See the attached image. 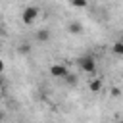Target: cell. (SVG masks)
I'll return each mask as SVG.
<instances>
[{
	"label": "cell",
	"mask_w": 123,
	"mask_h": 123,
	"mask_svg": "<svg viewBox=\"0 0 123 123\" xmlns=\"http://www.w3.org/2000/svg\"><path fill=\"white\" fill-rule=\"evenodd\" d=\"M63 81H67V83H69V85H73V83H75V81H77V79H75V75H71V73H69V75H67V77H65V79H63Z\"/></svg>",
	"instance_id": "9c48e42d"
},
{
	"label": "cell",
	"mask_w": 123,
	"mask_h": 123,
	"mask_svg": "<svg viewBox=\"0 0 123 123\" xmlns=\"http://www.w3.org/2000/svg\"><path fill=\"white\" fill-rule=\"evenodd\" d=\"M37 40L38 42H48L50 40V31L48 29H38L37 31Z\"/></svg>",
	"instance_id": "5b68a950"
},
{
	"label": "cell",
	"mask_w": 123,
	"mask_h": 123,
	"mask_svg": "<svg viewBox=\"0 0 123 123\" xmlns=\"http://www.w3.org/2000/svg\"><path fill=\"white\" fill-rule=\"evenodd\" d=\"M119 40H121V42H123V33H121V37H119Z\"/></svg>",
	"instance_id": "7c38bea8"
},
{
	"label": "cell",
	"mask_w": 123,
	"mask_h": 123,
	"mask_svg": "<svg viewBox=\"0 0 123 123\" xmlns=\"http://www.w3.org/2000/svg\"><path fill=\"white\" fill-rule=\"evenodd\" d=\"M50 75L56 77V79H65L69 75V71L63 63H54V65H50Z\"/></svg>",
	"instance_id": "3957f363"
},
{
	"label": "cell",
	"mask_w": 123,
	"mask_h": 123,
	"mask_svg": "<svg viewBox=\"0 0 123 123\" xmlns=\"http://www.w3.org/2000/svg\"><path fill=\"white\" fill-rule=\"evenodd\" d=\"M88 88H90L92 92H100V90H102V81H100V79H90Z\"/></svg>",
	"instance_id": "8992f818"
},
{
	"label": "cell",
	"mask_w": 123,
	"mask_h": 123,
	"mask_svg": "<svg viewBox=\"0 0 123 123\" xmlns=\"http://www.w3.org/2000/svg\"><path fill=\"white\" fill-rule=\"evenodd\" d=\"M19 52H23V54H25V52H29V44H27V42H23V44H21V48H19Z\"/></svg>",
	"instance_id": "30bf717a"
},
{
	"label": "cell",
	"mask_w": 123,
	"mask_h": 123,
	"mask_svg": "<svg viewBox=\"0 0 123 123\" xmlns=\"http://www.w3.org/2000/svg\"><path fill=\"white\" fill-rule=\"evenodd\" d=\"M40 13V10H38V6H27L23 12H21V19H23V23H27V25H31L35 19H37V15Z\"/></svg>",
	"instance_id": "7a4b0ae2"
},
{
	"label": "cell",
	"mask_w": 123,
	"mask_h": 123,
	"mask_svg": "<svg viewBox=\"0 0 123 123\" xmlns=\"http://www.w3.org/2000/svg\"><path fill=\"white\" fill-rule=\"evenodd\" d=\"M117 123H123V119H121V121H117Z\"/></svg>",
	"instance_id": "4fadbf2b"
},
{
	"label": "cell",
	"mask_w": 123,
	"mask_h": 123,
	"mask_svg": "<svg viewBox=\"0 0 123 123\" xmlns=\"http://www.w3.org/2000/svg\"><path fill=\"white\" fill-rule=\"evenodd\" d=\"M71 6H73V8H86L88 4H86L85 0H75V2H71Z\"/></svg>",
	"instance_id": "ba28073f"
},
{
	"label": "cell",
	"mask_w": 123,
	"mask_h": 123,
	"mask_svg": "<svg viewBox=\"0 0 123 123\" xmlns=\"http://www.w3.org/2000/svg\"><path fill=\"white\" fill-rule=\"evenodd\" d=\"M67 31H69L71 35H79V33H83V25H81L79 21H71V23L67 25Z\"/></svg>",
	"instance_id": "277c9868"
},
{
	"label": "cell",
	"mask_w": 123,
	"mask_h": 123,
	"mask_svg": "<svg viewBox=\"0 0 123 123\" xmlns=\"http://www.w3.org/2000/svg\"><path fill=\"white\" fill-rule=\"evenodd\" d=\"M119 94H121V90H119L117 86H113V88H111V96H119Z\"/></svg>",
	"instance_id": "8fae6325"
},
{
	"label": "cell",
	"mask_w": 123,
	"mask_h": 123,
	"mask_svg": "<svg viewBox=\"0 0 123 123\" xmlns=\"http://www.w3.org/2000/svg\"><path fill=\"white\" fill-rule=\"evenodd\" d=\"M77 63H79V67H81L85 73H88V75H94V73H96V62H94L92 56H81V58L77 60Z\"/></svg>",
	"instance_id": "6da1fadb"
},
{
	"label": "cell",
	"mask_w": 123,
	"mask_h": 123,
	"mask_svg": "<svg viewBox=\"0 0 123 123\" xmlns=\"http://www.w3.org/2000/svg\"><path fill=\"white\" fill-rule=\"evenodd\" d=\"M111 50H113V54H115V56H123V42H121V40H117V42H113V46H111Z\"/></svg>",
	"instance_id": "52a82bcc"
}]
</instances>
